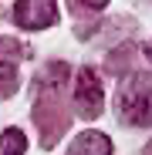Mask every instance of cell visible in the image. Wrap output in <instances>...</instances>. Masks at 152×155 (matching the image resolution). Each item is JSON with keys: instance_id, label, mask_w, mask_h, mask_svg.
I'll return each mask as SVG.
<instances>
[{"instance_id": "obj_2", "label": "cell", "mask_w": 152, "mask_h": 155, "mask_svg": "<svg viewBox=\"0 0 152 155\" xmlns=\"http://www.w3.org/2000/svg\"><path fill=\"white\" fill-rule=\"evenodd\" d=\"M101 105H105V94H101V81L91 68L78 71V84H74V108L81 111V118H98Z\"/></svg>"}, {"instance_id": "obj_3", "label": "cell", "mask_w": 152, "mask_h": 155, "mask_svg": "<svg viewBox=\"0 0 152 155\" xmlns=\"http://www.w3.org/2000/svg\"><path fill=\"white\" fill-rule=\"evenodd\" d=\"M14 20L20 27H51L58 20V7L51 0H20L14 4Z\"/></svg>"}, {"instance_id": "obj_5", "label": "cell", "mask_w": 152, "mask_h": 155, "mask_svg": "<svg viewBox=\"0 0 152 155\" xmlns=\"http://www.w3.org/2000/svg\"><path fill=\"white\" fill-rule=\"evenodd\" d=\"M24 148H27V138H24L20 128L0 132V155H24Z\"/></svg>"}, {"instance_id": "obj_4", "label": "cell", "mask_w": 152, "mask_h": 155, "mask_svg": "<svg viewBox=\"0 0 152 155\" xmlns=\"http://www.w3.org/2000/svg\"><path fill=\"white\" fill-rule=\"evenodd\" d=\"M68 155H112V142H108V135H101V132H81L78 138L71 142Z\"/></svg>"}, {"instance_id": "obj_6", "label": "cell", "mask_w": 152, "mask_h": 155, "mask_svg": "<svg viewBox=\"0 0 152 155\" xmlns=\"http://www.w3.org/2000/svg\"><path fill=\"white\" fill-rule=\"evenodd\" d=\"M14 88H17V61L0 58V98H7Z\"/></svg>"}, {"instance_id": "obj_7", "label": "cell", "mask_w": 152, "mask_h": 155, "mask_svg": "<svg viewBox=\"0 0 152 155\" xmlns=\"http://www.w3.org/2000/svg\"><path fill=\"white\" fill-rule=\"evenodd\" d=\"M145 54H149V61H152V44H145Z\"/></svg>"}, {"instance_id": "obj_8", "label": "cell", "mask_w": 152, "mask_h": 155, "mask_svg": "<svg viewBox=\"0 0 152 155\" xmlns=\"http://www.w3.org/2000/svg\"><path fill=\"white\" fill-rule=\"evenodd\" d=\"M145 155H152V142H149V148H145Z\"/></svg>"}, {"instance_id": "obj_1", "label": "cell", "mask_w": 152, "mask_h": 155, "mask_svg": "<svg viewBox=\"0 0 152 155\" xmlns=\"http://www.w3.org/2000/svg\"><path fill=\"white\" fill-rule=\"evenodd\" d=\"M118 118L129 125H152V78L135 71L118 84Z\"/></svg>"}]
</instances>
